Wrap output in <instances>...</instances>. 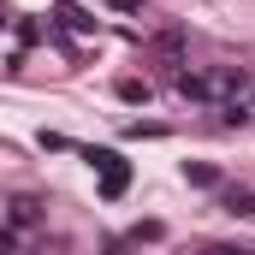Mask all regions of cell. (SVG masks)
Returning <instances> with one entry per match:
<instances>
[{
    "label": "cell",
    "mask_w": 255,
    "mask_h": 255,
    "mask_svg": "<svg viewBox=\"0 0 255 255\" xmlns=\"http://www.w3.org/2000/svg\"><path fill=\"white\" fill-rule=\"evenodd\" d=\"M220 208H226L232 220H255V190H226V196H220Z\"/></svg>",
    "instance_id": "3957f363"
},
{
    "label": "cell",
    "mask_w": 255,
    "mask_h": 255,
    "mask_svg": "<svg viewBox=\"0 0 255 255\" xmlns=\"http://www.w3.org/2000/svg\"><path fill=\"white\" fill-rule=\"evenodd\" d=\"M178 95H190V101H208L214 89H208V77H202V71H178Z\"/></svg>",
    "instance_id": "277c9868"
},
{
    "label": "cell",
    "mask_w": 255,
    "mask_h": 255,
    "mask_svg": "<svg viewBox=\"0 0 255 255\" xmlns=\"http://www.w3.org/2000/svg\"><path fill=\"white\" fill-rule=\"evenodd\" d=\"M130 250V238H113V244H107V255H125Z\"/></svg>",
    "instance_id": "8fae6325"
},
{
    "label": "cell",
    "mask_w": 255,
    "mask_h": 255,
    "mask_svg": "<svg viewBox=\"0 0 255 255\" xmlns=\"http://www.w3.org/2000/svg\"><path fill=\"white\" fill-rule=\"evenodd\" d=\"M184 178H190L196 190H214V184H220V172H214L208 160H190V166H184Z\"/></svg>",
    "instance_id": "8992f818"
},
{
    "label": "cell",
    "mask_w": 255,
    "mask_h": 255,
    "mask_svg": "<svg viewBox=\"0 0 255 255\" xmlns=\"http://www.w3.org/2000/svg\"><path fill=\"white\" fill-rule=\"evenodd\" d=\"M83 160L101 172V196H107V202H119V196H125V184H130V160H119L113 148H83Z\"/></svg>",
    "instance_id": "6da1fadb"
},
{
    "label": "cell",
    "mask_w": 255,
    "mask_h": 255,
    "mask_svg": "<svg viewBox=\"0 0 255 255\" xmlns=\"http://www.w3.org/2000/svg\"><path fill=\"white\" fill-rule=\"evenodd\" d=\"M196 255H255V250H250V244H202Z\"/></svg>",
    "instance_id": "ba28073f"
},
{
    "label": "cell",
    "mask_w": 255,
    "mask_h": 255,
    "mask_svg": "<svg viewBox=\"0 0 255 255\" xmlns=\"http://www.w3.org/2000/svg\"><path fill=\"white\" fill-rule=\"evenodd\" d=\"M60 18H65V30H77V36H89V30H95V18H89L83 6H71V0L60 6Z\"/></svg>",
    "instance_id": "5b68a950"
},
{
    "label": "cell",
    "mask_w": 255,
    "mask_h": 255,
    "mask_svg": "<svg viewBox=\"0 0 255 255\" xmlns=\"http://www.w3.org/2000/svg\"><path fill=\"white\" fill-rule=\"evenodd\" d=\"M42 208H48L42 196L18 190V196H12V202H6V226H12V232H30V226H42Z\"/></svg>",
    "instance_id": "7a4b0ae2"
},
{
    "label": "cell",
    "mask_w": 255,
    "mask_h": 255,
    "mask_svg": "<svg viewBox=\"0 0 255 255\" xmlns=\"http://www.w3.org/2000/svg\"><path fill=\"white\" fill-rule=\"evenodd\" d=\"M154 48H160V60H166V65H178V60H184V42H178V30H166Z\"/></svg>",
    "instance_id": "52a82bcc"
},
{
    "label": "cell",
    "mask_w": 255,
    "mask_h": 255,
    "mask_svg": "<svg viewBox=\"0 0 255 255\" xmlns=\"http://www.w3.org/2000/svg\"><path fill=\"white\" fill-rule=\"evenodd\" d=\"M107 6H119V12H136V0H107Z\"/></svg>",
    "instance_id": "7c38bea8"
},
{
    "label": "cell",
    "mask_w": 255,
    "mask_h": 255,
    "mask_svg": "<svg viewBox=\"0 0 255 255\" xmlns=\"http://www.w3.org/2000/svg\"><path fill=\"white\" fill-rule=\"evenodd\" d=\"M0 255H18V238H12V226H0Z\"/></svg>",
    "instance_id": "30bf717a"
},
{
    "label": "cell",
    "mask_w": 255,
    "mask_h": 255,
    "mask_svg": "<svg viewBox=\"0 0 255 255\" xmlns=\"http://www.w3.org/2000/svg\"><path fill=\"white\" fill-rule=\"evenodd\" d=\"M119 101H148V83H136V77H125V83H119Z\"/></svg>",
    "instance_id": "9c48e42d"
}]
</instances>
